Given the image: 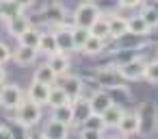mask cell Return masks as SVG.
I'll return each mask as SVG.
<instances>
[{
  "label": "cell",
  "instance_id": "cell-25",
  "mask_svg": "<svg viewBox=\"0 0 158 139\" xmlns=\"http://www.w3.org/2000/svg\"><path fill=\"white\" fill-rule=\"evenodd\" d=\"M52 117L59 119V122H63V124H67V126H74V106H72V102L54 106L52 109Z\"/></svg>",
  "mask_w": 158,
  "mask_h": 139
},
{
  "label": "cell",
  "instance_id": "cell-18",
  "mask_svg": "<svg viewBox=\"0 0 158 139\" xmlns=\"http://www.w3.org/2000/svg\"><path fill=\"white\" fill-rule=\"evenodd\" d=\"M123 106L119 104V102H113L104 113H102V119H104V124H106V128H117V124H119V119L123 117Z\"/></svg>",
  "mask_w": 158,
  "mask_h": 139
},
{
  "label": "cell",
  "instance_id": "cell-39",
  "mask_svg": "<svg viewBox=\"0 0 158 139\" xmlns=\"http://www.w3.org/2000/svg\"><path fill=\"white\" fill-rule=\"evenodd\" d=\"M156 54H158V50H156Z\"/></svg>",
  "mask_w": 158,
  "mask_h": 139
},
{
  "label": "cell",
  "instance_id": "cell-33",
  "mask_svg": "<svg viewBox=\"0 0 158 139\" xmlns=\"http://www.w3.org/2000/svg\"><path fill=\"white\" fill-rule=\"evenodd\" d=\"M7 61H11V48L5 41H0V65H5Z\"/></svg>",
  "mask_w": 158,
  "mask_h": 139
},
{
  "label": "cell",
  "instance_id": "cell-1",
  "mask_svg": "<svg viewBox=\"0 0 158 139\" xmlns=\"http://www.w3.org/2000/svg\"><path fill=\"white\" fill-rule=\"evenodd\" d=\"M41 109H44L41 104H37V102L24 98V102L13 111V122H15L18 126H22V128H35V126L41 122V115H44Z\"/></svg>",
  "mask_w": 158,
  "mask_h": 139
},
{
  "label": "cell",
  "instance_id": "cell-21",
  "mask_svg": "<svg viewBox=\"0 0 158 139\" xmlns=\"http://www.w3.org/2000/svg\"><path fill=\"white\" fill-rule=\"evenodd\" d=\"M56 78H59V74L48 65V61H46V63H41V65L33 72V80H39V83H46V85H54V83H56Z\"/></svg>",
  "mask_w": 158,
  "mask_h": 139
},
{
  "label": "cell",
  "instance_id": "cell-6",
  "mask_svg": "<svg viewBox=\"0 0 158 139\" xmlns=\"http://www.w3.org/2000/svg\"><path fill=\"white\" fill-rule=\"evenodd\" d=\"M72 28H74V22H72V24H67V22H61V24H56V28H54V37H56V48H59V52L72 54V52L76 50V44H74Z\"/></svg>",
  "mask_w": 158,
  "mask_h": 139
},
{
  "label": "cell",
  "instance_id": "cell-38",
  "mask_svg": "<svg viewBox=\"0 0 158 139\" xmlns=\"http://www.w3.org/2000/svg\"><path fill=\"white\" fill-rule=\"evenodd\" d=\"M18 2H20L24 9H28V7H33V5H35V0H18Z\"/></svg>",
  "mask_w": 158,
  "mask_h": 139
},
{
  "label": "cell",
  "instance_id": "cell-4",
  "mask_svg": "<svg viewBox=\"0 0 158 139\" xmlns=\"http://www.w3.org/2000/svg\"><path fill=\"white\" fill-rule=\"evenodd\" d=\"M136 115L141 122V135H147L158 128V109L154 106V102H141L136 109Z\"/></svg>",
  "mask_w": 158,
  "mask_h": 139
},
{
  "label": "cell",
  "instance_id": "cell-23",
  "mask_svg": "<svg viewBox=\"0 0 158 139\" xmlns=\"http://www.w3.org/2000/svg\"><path fill=\"white\" fill-rule=\"evenodd\" d=\"M26 9L18 2V0H2V11H0V20L2 22H7V20H11V18H15V15H22Z\"/></svg>",
  "mask_w": 158,
  "mask_h": 139
},
{
  "label": "cell",
  "instance_id": "cell-32",
  "mask_svg": "<svg viewBox=\"0 0 158 139\" xmlns=\"http://www.w3.org/2000/svg\"><path fill=\"white\" fill-rule=\"evenodd\" d=\"M145 80L147 83H158V59L156 61H149L147 67H145Z\"/></svg>",
  "mask_w": 158,
  "mask_h": 139
},
{
  "label": "cell",
  "instance_id": "cell-19",
  "mask_svg": "<svg viewBox=\"0 0 158 139\" xmlns=\"http://www.w3.org/2000/svg\"><path fill=\"white\" fill-rule=\"evenodd\" d=\"M46 61H48V65H50L59 76L65 74V72H69V54H65V52H54V54L46 57Z\"/></svg>",
  "mask_w": 158,
  "mask_h": 139
},
{
  "label": "cell",
  "instance_id": "cell-26",
  "mask_svg": "<svg viewBox=\"0 0 158 139\" xmlns=\"http://www.w3.org/2000/svg\"><path fill=\"white\" fill-rule=\"evenodd\" d=\"M63 15H65V9H63V7H59V5H50V7H46V9H44V20H48V22L61 24V22H65V20H63Z\"/></svg>",
  "mask_w": 158,
  "mask_h": 139
},
{
  "label": "cell",
  "instance_id": "cell-8",
  "mask_svg": "<svg viewBox=\"0 0 158 139\" xmlns=\"http://www.w3.org/2000/svg\"><path fill=\"white\" fill-rule=\"evenodd\" d=\"M117 132H119L121 137L141 135V122H139L136 111H134V113H123V117H121L119 124H117Z\"/></svg>",
  "mask_w": 158,
  "mask_h": 139
},
{
  "label": "cell",
  "instance_id": "cell-3",
  "mask_svg": "<svg viewBox=\"0 0 158 139\" xmlns=\"http://www.w3.org/2000/svg\"><path fill=\"white\" fill-rule=\"evenodd\" d=\"M98 15H102V13L98 11V7L91 2V0H85V2L76 5V9H74V15H72V22H74L76 26L89 28V26H91V24L98 20Z\"/></svg>",
  "mask_w": 158,
  "mask_h": 139
},
{
  "label": "cell",
  "instance_id": "cell-15",
  "mask_svg": "<svg viewBox=\"0 0 158 139\" xmlns=\"http://www.w3.org/2000/svg\"><path fill=\"white\" fill-rule=\"evenodd\" d=\"M149 33H152V26L145 22V18L141 13L128 18V35H132V37H145Z\"/></svg>",
  "mask_w": 158,
  "mask_h": 139
},
{
  "label": "cell",
  "instance_id": "cell-11",
  "mask_svg": "<svg viewBox=\"0 0 158 139\" xmlns=\"http://www.w3.org/2000/svg\"><path fill=\"white\" fill-rule=\"evenodd\" d=\"M69 128H72V126H67V124H63V122L50 117L48 124L44 126L41 135H44L46 139H65V137H69Z\"/></svg>",
  "mask_w": 158,
  "mask_h": 139
},
{
  "label": "cell",
  "instance_id": "cell-16",
  "mask_svg": "<svg viewBox=\"0 0 158 139\" xmlns=\"http://www.w3.org/2000/svg\"><path fill=\"white\" fill-rule=\"evenodd\" d=\"M37 52H39V54H44V57H50V54L59 52V48H56V37H54V31H46V33H41V37H39V44H37Z\"/></svg>",
  "mask_w": 158,
  "mask_h": 139
},
{
  "label": "cell",
  "instance_id": "cell-36",
  "mask_svg": "<svg viewBox=\"0 0 158 139\" xmlns=\"http://www.w3.org/2000/svg\"><path fill=\"white\" fill-rule=\"evenodd\" d=\"M2 137H7V139L13 137V130H11L7 124H0V139H2Z\"/></svg>",
  "mask_w": 158,
  "mask_h": 139
},
{
  "label": "cell",
  "instance_id": "cell-13",
  "mask_svg": "<svg viewBox=\"0 0 158 139\" xmlns=\"http://www.w3.org/2000/svg\"><path fill=\"white\" fill-rule=\"evenodd\" d=\"M7 24V31H9V35L11 37H20L22 33H26L33 24H31V18L26 15V13H22V15H15V18H11V20H7L5 22Z\"/></svg>",
  "mask_w": 158,
  "mask_h": 139
},
{
  "label": "cell",
  "instance_id": "cell-30",
  "mask_svg": "<svg viewBox=\"0 0 158 139\" xmlns=\"http://www.w3.org/2000/svg\"><path fill=\"white\" fill-rule=\"evenodd\" d=\"M141 15L152 28H158V9L154 5H141Z\"/></svg>",
  "mask_w": 158,
  "mask_h": 139
},
{
  "label": "cell",
  "instance_id": "cell-17",
  "mask_svg": "<svg viewBox=\"0 0 158 139\" xmlns=\"http://www.w3.org/2000/svg\"><path fill=\"white\" fill-rule=\"evenodd\" d=\"M104 46H106V39H100V37H95V35H89V39L82 44L80 52H82L85 57H100V54L104 52Z\"/></svg>",
  "mask_w": 158,
  "mask_h": 139
},
{
  "label": "cell",
  "instance_id": "cell-29",
  "mask_svg": "<svg viewBox=\"0 0 158 139\" xmlns=\"http://www.w3.org/2000/svg\"><path fill=\"white\" fill-rule=\"evenodd\" d=\"M82 126H85V128H91V130H98V132H102V135H104V130H106V124H104V119H102L100 113H91V115L82 122Z\"/></svg>",
  "mask_w": 158,
  "mask_h": 139
},
{
  "label": "cell",
  "instance_id": "cell-12",
  "mask_svg": "<svg viewBox=\"0 0 158 139\" xmlns=\"http://www.w3.org/2000/svg\"><path fill=\"white\" fill-rule=\"evenodd\" d=\"M115 100H113V96L108 93V91H104V89H95L91 96H89V104H91V111L93 113H104L110 104H113Z\"/></svg>",
  "mask_w": 158,
  "mask_h": 139
},
{
  "label": "cell",
  "instance_id": "cell-27",
  "mask_svg": "<svg viewBox=\"0 0 158 139\" xmlns=\"http://www.w3.org/2000/svg\"><path fill=\"white\" fill-rule=\"evenodd\" d=\"M39 37H41V31H37L35 26H31L26 33H22V35L18 37V44H24V46H33V48H37Z\"/></svg>",
  "mask_w": 158,
  "mask_h": 139
},
{
  "label": "cell",
  "instance_id": "cell-28",
  "mask_svg": "<svg viewBox=\"0 0 158 139\" xmlns=\"http://www.w3.org/2000/svg\"><path fill=\"white\" fill-rule=\"evenodd\" d=\"M91 2L98 7L100 13H106V15L117 13V9H121V2H119V0H91Z\"/></svg>",
  "mask_w": 158,
  "mask_h": 139
},
{
  "label": "cell",
  "instance_id": "cell-35",
  "mask_svg": "<svg viewBox=\"0 0 158 139\" xmlns=\"http://www.w3.org/2000/svg\"><path fill=\"white\" fill-rule=\"evenodd\" d=\"M119 2H121V9H139L143 0H119Z\"/></svg>",
  "mask_w": 158,
  "mask_h": 139
},
{
  "label": "cell",
  "instance_id": "cell-10",
  "mask_svg": "<svg viewBox=\"0 0 158 139\" xmlns=\"http://www.w3.org/2000/svg\"><path fill=\"white\" fill-rule=\"evenodd\" d=\"M50 89H52V85H46V83H39V80H33L31 85H28V91H26V98L28 100H33V102H37V104H46L48 106V96H50Z\"/></svg>",
  "mask_w": 158,
  "mask_h": 139
},
{
  "label": "cell",
  "instance_id": "cell-7",
  "mask_svg": "<svg viewBox=\"0 0 158 139\" xmlns=\"http://www.w3.org/2000/svg\"><path fill=\"white\" fill-rule=\"evenodd\" d=\"M56 83L65 89V93L69 96V100L74 102V100H78L80 96H82V89H85V80L80 78V76H76V74H69V72H65V74H61L59 78H56Z\"/></svg>",
  "mask_w": 158,
  "mask_h": 139
},
{
  "label": "cell",
  "instance_id": "cell-14",
  "mask_svg": "<svg viewBox=\"0 0 158 139\" xmlns=\"http://www.w3.org/2000/svg\"><path fill=\"white\" fill-rule=\"evenodd\" d=\"M108 26H110V39H123L128 35V18L119 13L108 15Z\"/></svg>",
  "mask_w": 158,
  "mask_h": 139
},
{
  "label": "cell",
  "instance_id": "cell-34",
  "mask_svg": "<svg viewBox=\"0 0 158 139\" xmlns=\"http://www.w3.org/2000/svg\"><path fill=\"white\" fill-rule=\"evenodd\" d=\"M78 135H80V137H89V139H98V137H102V132H98V130H91V128H85V126L78 130Z\"/></svg>",
  "mask_w": 158,
  "mask_h": 139
},
{
  "label": "cell",
  "instance_id": "cell-20",
  "mask_svg": "<svg viewBox=\"0 0 158 139\" xmlns=\"http://www.w3.org/2000/svg\"><path fill=\"white\" fill-rule=\"evenodd\" d=\"M72 106H74V124H82L93 111H91V104H89V98H78V100H74L72 102Z\"/></svg>",
  "mask_w": 158,
  "mask_h": 139
},
{
  "label": "cell",
  "instance_id": "cell-22",
  "mask_svg": "<svg viewBox=\"0 0 158 139\" xmlns=\"http://www.w3.org/2000/svg\"><path fill=\"white\" fill-rule=\"evenodd\" d=\"M89 33H91V35H95V37H100V39H110L108 15H106V18H104V13H102V15H98V20L89 26Z\"/></svg>",
  "mask_w": 158,
  "mask_h": 139
},
{
  "label": "cell",
  "instance_id": "cell-9",
  "mask_svg": "<svg viewBox=\"0 0 158 139\" xmlns=\"http://www.w3.org/2000/svg\"><path fill=\"white\" fill-rule=\"evenodd\" d=\"M37 54H39L37 48H33V46H24V44H18V48L11 50V59H13L18 65H22V67L33 65L35 59H37Z\"/></svg>",
  "mask_w": 158,
  "mask_h": 139
},
{
  "label": "cell",
  "instance_id": "cell-2",
  "mask_svg": "<svg viewBox=\"0 0 158 139\" xmlns=\"http://www.w3.org/2000/svg\"><path fill=\"white\" fill-rule=\"evenodd\" d=\"M26 98V91L15 85V83H5V85H0V106L7 109V111H15Z\"/></svg>",
  "mask_w": 158,
  "mask_h": 139
},
{
  "label": "cell",
  "instance_id": "cell-24",
  "mask_svg": "<svg viewBox=\"0 0 158 139\" xmlns=\"http://www.w3.org/2000/svg\"><path fill=\"white\" fill-rule=\"evenodd\" d=\"M67 102H72L69 96L65 93V89L59 83H54L52 89H50V96H48V106L54 109V106H61V104H67Z\"/></svg>",
  "mask_w": 158,
  "mask_h": 139
},
{
  "label": "cell",
  "instance_id": "cell-5",
  "mask_svg": "<svg viewBox=\"0 0 158 139\" xmlns=\"http://www.w3.org/2000/svg\"><path fill=\"white\" fill-rule=\"evenodd\" d=\"M145 67H147V61L134 57V59H128L121 65H117V74L126 80H141V78H145Z\"/></svg>",
  "mask_w": 158,
  "mask_h": 139
},
{
  "label": "cell",
  "instance_id": "cell-37",
  "mask_svg": "<svg viewBox=\"0 0 158 139\" xmlns=\"http://www.w3.org/2000/svg\"><path fill=\"white\" fill-rule=\"evenodd\" d=\"M7 83V70H5V65H0V85H5Z\"/></svg>",
  "mask_w": 158,
  "mask_h": 139
},
{
  "label": "cell",
  "instance_id": "cell-31",
  "mask_svg": "<svg viewBox=\"0 0 158 139\" xmlns=\"http://www.w3.org/2000/svg\"><path fill=\"white\" fill-rule=\"evenodd\" d=\"M72 35H74V44H76V50H80L82 48V44L89 39V28H82V26H76L74 24V28H72Z\"/></svg>",
  "mask_w": 158,
  "mask_h": 139
}]
</instances>
